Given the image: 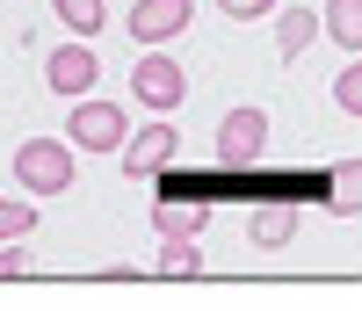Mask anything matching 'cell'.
Segmentation results:
<instances>
[{"mask_svg": "<svg viewBox=\"0 0 362 333\" xmlns=\"http://www.w3.org/2000/svg\"><path fill=\"white\" fill-rule=\"evenodd\" d=\"M326 203H334V210H348V218H355V210H362V160H348V167H334V189H326Z\"/></svg>", "mask_w": 362, "mask_h": 333, "instance_id": "cell-13", "label": "cell"}, {"mask_svg": "<svg viewBox=\"0 0 362 333\" xmlns=\"http://www.w3.org/2000/svg\"><path fill=\"white\" fill-rule=\"evenodd\" d=\"M290 225H297V210H261V218H254V239H261V247H283Z\"/></svg>", "mask_w": 362, "mask_h": 333, "instance_id": "cell-15", "label": "cell"}, {"mask_svg": "<svg viewBox=\"0 0 362 333\" xmlns=\"http://www.w3.org/2000/svg\"><path fill=\"white\" fill-rule=\"evenodd\" d=\"M218 8H225L232 22H261V15H276L283 0H218Z\"/></svg>", "mask_w": 362, "mask_h": 333, "instance_id": "cell-17", "label": "cell"}, {"mask_svg": "<svg viewBox=\"0 0 362 333\" xmlns=\"http://www.w3.org/2000/svg\"><path fill=\"white\" fill-rule=\"evenodd\" d=\"M160 276H203V247L189 232H167V247H160Z\"/></svg>", "mask_w": 362, "mask_h": 333, "instance_id": "cell-10", "label": "cell"}, {"mask_svg": "<svg viewBox=\"0 0 362 333\" xmlns=\"http://www.w3.org/2000/svg\"><path fill=\"white\" fill-rule=\"evenodd\" d=\"M319 29H326V37H334L341 51H362V0H326Z\"/></svg>", "mask_w": 362, "mask_h": 333, "instance_id": "cell-9", "label": "cell"}, {"mask_svg": "<svg viewBox=\"0 0 362 333\" xmlns=\"http://www.w3.org/2000/svg\"><path fill=\"white\" fill-rule=\"evenodd\" d=\"M312 37H326L312 8H276V51H283V58H305Z\"/></svg>", "mask_w": 362, "mask_h": 333, "instance_id": "cell-8", "label": "cell"}, {"mask_svg": "<svg viewBox=\"0 0 362 333\" xmlns=\"http://www.w3.org/2000/svg\"><path fill=\"white\" fill-rule=\"evenodd\" d=\"M29 232H37L29 196H0V247H8V239H29Z\"/></svg>", "mask_w": 362, "mask_h": 333, "instance_id": "cell-14", "label": "cell"}, {"mask_svg": "<svg viewBox=\"0 0 362 333\" xmlns=\"http://www.w3.org/2000/svg\"><path fill=\"white\" fill-rule=\"evenodd\" d=\"M66 138H73V153H124V138H131V116L102 102V95H80L73 116H66Z\"/></svg>", "mask_w": 362, "mask_h": 333, "instance_id": "cell-3", "label": "cell"}, {"mask_svg": "<svg viewBox=\"0 0 362 333\" xmlns=\"http://www.w3.org/2000/svg\"><path fill=\"white\" fill-rule=\"evenodd\" d=\"M268 153V109H232L225 124H218V160L225 167H247V160H261Z\"/></svg>", "mask_w": 362, "mask_h": 333, "instance_id": "cell-7", "label": "cell"}, {"mask_svg": "<svg viewBox=\"0 0 362 333\" xmlns=\"http://www.w3.org/2000/svg\"><path fill=\"white\" fill-rule=\"evenodd\" d=\"M334 109H341V116H355V124H362V51H355L348 66L334 73Z\"/></svg>", "mask_w": 362, "mask_h": 333, "instance_id": "cell-12", "label": "cell"}, {"mask_svg": "<svg viewBox=\"0 0 362 333\" xmlns=\"http://www.w3.org/2000/svg\"><path fill=\"white\" fill-rule=\"evenodd\" d=\"M160 232H203V218H189V210H160Z\"/></svg>", "mask_w": 362, "mask_h": 333, "instance_id": "cell-18", "label": "cell"}, {"mask_svg": "<svg viewBox=\"0 0 362 333\" xmlns=\"http://www.w3.org/2000/svg\"><path fill=\"white\" fill-rule=\"evenodd\" d=\"M95 80H102V58H95V44H87V37L58 44V51L44 58V87H51V95H66V102L95 95Z\"/></svg>", "mask_w": 362, "mask_h": 333, "instance_id": "cell-4", "label": "cell"}, {"mask_svg": "<svg viewBox=\"0 0 362 333\" xmlns=\"http://www.w3.org/2000/svg\"><path fill=\"white\" fill-rule=\"evenodd\" d=\"M189 22H196V0H138L124 29H131V44L145 51V44H174Z\"/></svg>", "mask_w": 362, "mask_h": 333, "instance_id": "cell-6", "label": "cell"}, {"mask_svg": "<svg viewBox=\"0 0 362 333\" xmlns=\"http://www.w3.org/2000/svg\"><path fill=\"white\" fill-rule=\"evenodd\" d=\"M73 138H22L15 145V181H22V196H66L73 189Z\"/></svg>", "mask_w": 362, "mask_h": 333, "instance_id": "cell-1", "label": "cell"}, {"mask_svg": "<svg viewBox=\"0 0 362 333\" xmlns=\"http://www.w3.org/2000/svg\"><path fill=\"white\" fill-rule=\"evenodd\" d=\"M29 268H37V261H29V247H22V239H8V247H0V283H22Z\"/></svg>", "mask_w": 362, "mask_h": 333, "instance_id": "cell-16", "label": "cell"}, {"mask_svg": "<svg viewBox=\"0 0 362 333\" xmlns=\"http://www.w3.org/2000/svg\"><path fill=\"white\" fill-rule=\"evenodd\" d=\"M174 153H181V131L167 124V116H153V124H138V131L124 138V153H116V160H124V174L138 181V174H160Z\"/></svg>", "mask_w": 362, "mask_h": 333, "instance_id": "cell-5", "label": "cell"}, {"mask_svg": "<svg viewBox=\"0 0 362 333\" xmlns=\"http://www.w3.org/2000/svg\"><path fill=\"white\" fill-rule=\"evenodd\" d=\"M181 95H189V73H181V58H167L160 44H145V58H131V102L138 109H181Z\"/></svg>", "mask_w": 362, "mask_h": 333, "instance_id": "cell-2", "label": "cell"}, {"mask_svg": "<svg viewBox=\"0 0 362 333\" xmlns=\"http://www.w3.org/2000/svg\"><path fill=\"white\" fill-rule=\"evenodd\" d=\"M51 8H58V22H66L73 37H102V22H109L102 0H51Z\"/></svg>", "mask_w": 362, "mask_h": 333, "instance_id": "cell-11", "label": "cell"}]
</instances>
